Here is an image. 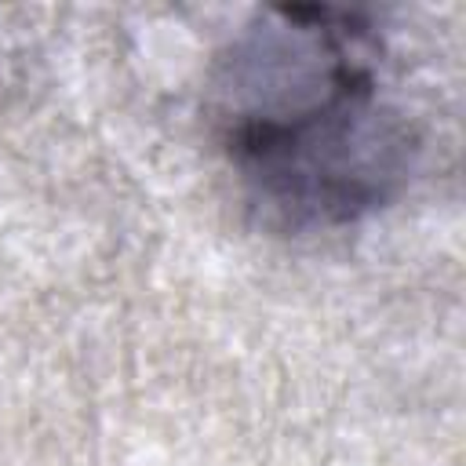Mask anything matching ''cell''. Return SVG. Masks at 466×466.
Segmentation results:
<instances>
[{
  "label": "cell",
  "mask_w": 466,
  "mask_h": 466,
  "mask_svg": "<svg viewBox=\"0 0 466 466\" xmlns=\"http://www.w3.org/2000/svg\"><path fill=\"white\" fill-rule=\"evenodd\" d=\"M215 124L248 186L295 222H350L408 171L379 95V36L342 7H266L215 76Z\"/></svg>",
  "instance_id": "6da1fadb"
}]
</instances>
